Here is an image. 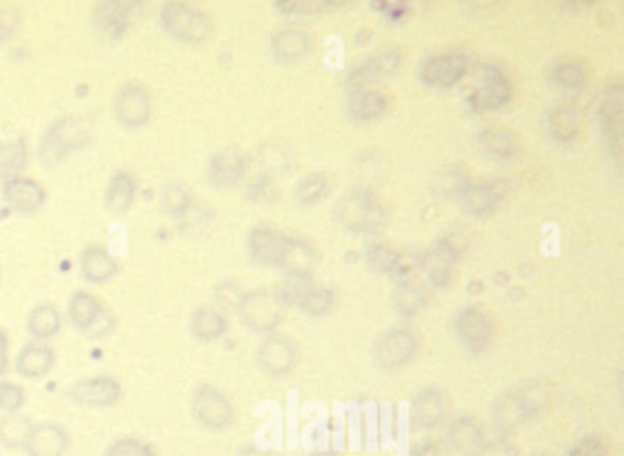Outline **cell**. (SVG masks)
<instances>
[{
    "label": "cell",
    "mask_w": 624,
    "mask_h": 456,
    "mask_svg": "<svg viewBox=\"0 0 624 456\" xmlns=\"http://www.w3.org/2000/svg\"><path fill=\"white\" fill-rule=\"evenodd\" d=\"M96 121L90 114L68 112L52 121L39 140V158L44 165L65 162L72 152L83 151L94 142Z\"/></svg>",
    "instance_id": "6da1fadb"
},
{
    "label": "cell",
    "mask_w": 624,
    "mask_h": 456,
    "mask_svg": "<svg viewBox=\"0 0 624 456\" xmlns=\"http://www.w3.org/2000/svg\"><path fill=\"white\" fill-rule=\"evenodd\" d=\"M551 403V391L542 381H528L504 392L493 405V420L504 433H511L544 413Z\"/></svg>",
    "instance_id": "7a4b0ae2"
},
{
    "label": "cell",
    "mask_w": 624,
    "mask_h": 456,
    "mask_svg": "<svg viewBox=\"0 0 624 456\" xmlns=\"http://www.w3.org/2000/svg\"><path fill=\"white\" fill-rule=\"evenodd\" d=\"M160 26L174 41L183 44H204L215 32V22L207 11L183 0H169L160 10Z\"/></svg>",
    "instance_id": "3957f363"
},
{
    "label": "cell",
    "mask_w": 624,
    "mask_h": 456,
    "mask_svg": "<svg viewBox=\"0 0 624 456\" xmlns=\"http://www.w3.org/2000/svg\"><path fill=\"white\" fill-rule=\"evenodd\" d=\"M335 218L341 226L350 231H376L387 222V209L381 202V198L366 191V189H354L346 193L334 209Z\"/></svg>",
    "instance_id": "277c9868"
},
{
    "label": "cell",
    "mask_w": 624,
    "mask_h": 456,
    "mask_svg": "<svg viewBox=\"0 0 624 456\" xmlns=\"http://www.w3.org/2000/svg\"><path fill=\"white\" fill-rule=\"evenodd\" d=\"M288 303L282 299L279 290L255 288L244 292L238 303L237 314L244 325L255 332H275L284 321Z\"/></svg>",
    "instance_id": "5b68a950"
},
{
    "label": "cell",
    "mask_w": 624,
    "mask_h": 456,
    "mask_svg": "<svg viewBox=\"0 0 624 456\" xmlns=\"http://www.w3.org/2000/svg\"><path fill=\"white\" fill-rule=\"evenodd\" d=\"M191 413L198 424L209 431H226L235 424V405L226 392L204 383L196 387L191 398Z\"/></svg>",
    "instance_id": "8992f818"
},
{
    "label": "cell",
    "mask_w": 624,
    "mask_h": 456,
    "mask_svg": "<svg viewBox=\"0 0 624 456\" xmlns=\"http://www.w3.org/2000/svg\"><path fill=\"white\" fill-rule=\"evenodd\" d=\"M421 341L418 334L407 326H394L377 337L374 358L381 369H405L420 354Z\"/></svg>",
    "instance_id": "52a82bcc"
},
{
    "label": "cell",
    "mask_w": 624,
    "mask_h": 456,
    "mask_svg": "<svg viewBox=\"0 0 624 456\" xmlns=\"http://www.w3.org/2000/svg\"><path fill=\"white\" fill-rule=\"evenodd\" d=\"M112 110L116 121L125 129H141L152 118V92L140 81H127L116 90Z\"/></svg>",
    "instance_id": "ba28073f"
},
{
    "label": "cell",
    "mask_w": 624,
    "mask_h": 456,
    "mask_svg": "<svg viewBox=\"0 0 624 456\" xmlns=\"http://www.w3.org/2000/svg\"><path fill=\"white\" fill-rule=\"evenodd\" d=\"M454 330L465 350L473 354H482L495 341L496 328L493 315L476 304L465 306L458 312L454 319Z\"/></svg>",
    "instance_id": "9c48e42d"
},
{
    "label": "cell",
    "mask_w": 624,
    "mask_h": 456,
    "mask_svg": "<svg viewBox=\"0 0 624 456\" xmlns=\"http://www.w3.org/2000/svg\"><path fill=\"white\" fill-rule=\"evenodd\" d=\"M299 345L288 336L271 334L257 348V365L269 378H286L299 363Z\"/></svg>",
    "instance_id": "30bf717a"
},
{
    "label": "cell",
    "mask_w": 624,
    "mask_h": 456,
    "mask_svg": "<svg viewBox=\"0 0 624 456\" xmlns=\"http://www.w3.org/2000/svg\"><path fill=\"white\" fill-rule=\"evenodd\" d=\"M451 420V396L440 387H423L410 402V422L420 431H434Z\"/></svg>",
    "instance_id": "8fae6325"
},
{
    "label": "cell",
    "mask_w": 624,
    "mask_h": 456,
    "mask_svg": "<svg viewBox=\"0 0 624 456\" xmlns=\"http://www.w3.org/2000/svg\"><path fill=\"white\" fill-rule=\"evenodd\" d=\"M136 4L125 0H101L92 11V26L105 43H118L132 26Z\"/></svg>",
    "instance_id": "7c38bea8"
},
{
    "label": "cell",
    "mask_w": 624,
    "mask_h": 456,
    "mask_svg": "<svg viewBox=\"0 0 624 456\" xmlns=\"http://www.w3.org/2000/svg\"><path fill=\"white\" fill-rule=\"evenodd\" d=\"M68 396L72 402L90 409H110L123 398V385L114 376L101 374L94 378L79 380L70 387Z\"/></svg>",
    "instance_id": "4fadbf2b"
},
{
    "label": "cell",
    "mask_w": 624,
    "mask_h": 456,
    "mask_svg": "<svg viewBox=\"0 0 624 456\" xmlns=\"http://www.w3.org/2000/svg\"><path fill=\"white\" fill-rule=\"evenodd\" d=\"M445 444L451 453L462 456H478L487 446L485 425L474 414H460L447 422Z\"/></svg>",
    "instance_id": "5bb4252c"
},
{
    "label": "cell",
    "mask_w": 624,
    "mask_h": 456,
    "mask_svg": "<svg viewBox=\"0 0 624 456\" xmlns=\"http://www.w3.org/2000/svg\"><path fill=\"white\" fill-rule=\"evenodd\" d=\"M249 154L237 145H227L216 151L205 167L209 184L216 189H229L237 185L248 171Z\"/></svg>",
    "instance_id": "9a60e30c"
},
{
    "label": "cell",
    "mask_w": 624,
    "mask_h": 456,
    "mask_svg": "<svg viewBox=\"0 0 624 456\" xmlns=\"http://www.w3.org/2000/svg\"><path fill=\"white\" fill-rule=\"evenodd\" d=\"M2 198L13 211L33 215L46 204L48 193L39 180L21 174L2 182Z\"/></svg>",
    "instance_id": "2e32d148"
},
{
    "label": "cell",
    "mask_w": 624,
    "mask_h": 456,
    "mask_svg": "<svg viewBox=\"0 0 624 456\" xmlns=\"http://www.w3.org/2000/svg\"><path fill=\"white\" fill-rule=\"evenodd\" d=\"M72 446L70 433L57 422H37L32 425L24 451L28 456H65Z\"/></svg>",
    "instance_id": "e0dca14e"
},
{
    "label": "cell",
    "mask_w": 624,
    "mask_h": 456,
    "mask_svg": "<svg viewBox=\"0 0 624 456\" xmlns=\"http://www.w3.org/2000/svg\"><path fill=\"white\" fill-rule=\"evenodd\" d=\"M467 70V57L460 52L431 55L421 66V77L432 87H451Z\"/></svg>",
    "instance_id": "ac0fdd59"
},
{
    "label": "cell",
    "mask_w": 624,
    "mask_h": 456,
    "mask_svg": "<svg viewBox=\"0 0 624 456\" xmlns=\"http://www.w3.org/2000/svg\"><path fill=\"white\" fill-rule=\"evenodd\" d=\"M288 237L290 235L280 233L279 229L271 228V226H257L249 233V253L260 264L280 266L284 251L288 246Z\"/></svg>",
    "instance_id": "d6986e66"
},
{
    "label": "cell",
    "mask_w": 624,
    "mask_h": 456,
    "mask_svg": "<svg viewBox=\"0 0 624 456\" xmlns=\"http://www.w3.org/2000/svg\"><path fill=\"white\" fill-rule=\"evenodd\" d=\"M54 348L46 345L43 341H32L22 345L17 359H15V370L24 380H41L48 376L55 367Z\"/></svg>",
    "instance_id": "ffe728a7"
},
{
    "label": "cell",
    "mask_w": 624,
    "mask_h": 456,
    "mask_svg": "<svg viewBox=\"0 0 624 456\" xmlns=\"http://www.w3.org/2000/svg\"><path fill=\"white\" fill-rule=\"evenodd\" d=\"M81 275L87 283H108L119 272V262L110 251L101 244H88L79 257Z\"/></svg>",
    "instance_id": "44dd1931"
},
{
    "label": "cell",
    "mask_w": 624,
    "mask_h": 456,
    "mask_svg": "<svg viewBox=\"0 0 624 456\" xmlns=\"http://www.w3.org/2000/svg\"><path fill=\"white\" fill-rule=\"evenodd\" d=\"M138 196V178L136 174L130 173L127 169H118L116 173L110 176L105 196H103V204L105 209L114 213V215H123L127 213L130 207L134 206Z\"/></svg>",
    "instance_id": "7402d4cb"
},
{
    "label": "cell",
    "mask_w": 624,
    "mask_h": 456,
    "mask_svg": "<svg viewBox=\"0 0 624 456\" xmlns=\"http://www.w3.org/2000/svg\"><path fill=\"white\" fill-rule=\"evenodd\" d=\"M460 248L451 239L438 240L431 250L427 251L421 259L423 268L429 273L432 281L436 284H447L451 279L452 268L458 261Z\"/></svg>",
    "instance_id": "603a6c76"
},
{
    "label": "cell",
    "mask_w": 624,
    "mask_h": 456,
    "mask_svg": "<svg viewBox=\"0 0 624 456\" xmlns=\"http://www.w3.org/2000/svg\"><path fill=\"white\" fill-rule=\"evenodd\" d=\"M462 206L473 215H491L500 204V195L493 182L487 180H465L460 187Z\"/></svg>",
    "instance_id": "cb8c5ba5"
},
{
    "label": "cell",
    "mask_w": 624,
    "mask_h": 456,
    "mask_svg": "<svg viewBox=\"0 0 624 456\" xmlns=\"http://www.w3.org/2000/svg\"><path fill=\"white\" fill-rule=\"evenodd\" d=\"M388 109V96L372 87H357L348 98L350 116L359 121H372L381 118Z\"/></svg>",
    "instance_id": "d4e9b609"
},
{
    "label": "cell",
    "mask_w": 624,
    "mask_h": 456,
    "mask_svg": "<svg viewBox=\"0 0 624 456\" xmlns=\"http://www.w3.org/2000/svg\"><path fill=\"white\" fill-rule=\"evenodd\" d=\"M229 321L224 310L213 304H202L191 314V334L200 341H216L226 336Z\"/></svg>",
    "instance_id": "484cf974"
},
{
    "label": "cell",
    "mask_w": 624,
    "mask_h": 456,
    "mask_svg": "<svg viewBox=\"0 0 624 456\" xmlns=\"http://www.w3.org/2000/svg\"><path fill=\"white\" fill-rule=\"evenodd\" d=\"M511 94L509 81L502 74L493 70L482 79V83L474 88L469 96L471 107L476 110L496 109L504 105Z\"/></svg>",
    "instance_id": "4316f807"
},
{
    "label": "cell",
    "mask_w": 624,
    "mask_h": 456,
    "mask_svg": "<svg viewBox=\"0 0 624 456\" xmlns=\"http://www.w3.org/2000/svg\"><path fill=\"white\" fill-rule=\"evenodd\" d=\"M26 328L35 341L52 339L63 328V314L54 303L35 304L26 319Z\"/></svg>",
    "instance_id": "83f0119b"
},
{
    "label": "cell",
    "mask_w": 624,
    "mask_h": 456,
    "mask_svg": "<svg viewBox=\"0 0 624 456\" xmlns=\"http://www.w3.org/2000/svg\"><path fill=\"white\" fill-rule=\"evenodd\" d=\"M105 308H107V304L101 297H97L96 294L87 292V290H77L70 297L68 315H70V321L81 332H87L88 328L94 325V321H96Z\"/></svg>",
    "instance_id": "f1b7e54d"
},
{
    "label": "cell",
    "mask_w": 624,
    "mask_h": 456,
    "mask_svg": "<svg viewBox=\"0 0 624 456\" xmlns=\"http://www.w3.org/2000/svg\"><path fill=\"white\" fill-rule=\"evenodd\" d=\"M312 46V35L302 28H282L271 37V50L279 59H299L308 54Z\"/></svg>",
    "instance_id": "f546056e"
},
{
    "label": "cell",
    "mask_w": 624,
    "mask_h": 456,
    "mask_svg": "<svg viewBox=\"0 0 624 456\" xmlns=\"http://www.w3.org/2000/svg\"><path fill=\"white\" fill-rule=\"evenodd\" d=\"M30 160V147L26 138H11L0 142V180L21 176Z\"/></svg>",
    "instance_id": "4dcf8cb0"
},
{
    "label": "cell",
    "mask_w": 624,
    "mask_h": 456,
    "mask_svg": "<svg viewBox=\"0 0 624 456\" xmlns=\"http://www.w3.org/2000/svg\"><path fill=\"white\" fill-rule=\"evenodd\" d=\"M366 261L370 262L379 272L396 275L401 281L405 279V275L409 272L407 259L403 257V253L398 248L387 244V242L372 244L366 251Z\"/></svg>",
    "instance_id": "1f68e13d"
},
{
    "label": "cell",
    "mask_w": 624,
    "mask_h": 456,
    "mask_svg": "<svg viewBox=\"0 0 624 456\" xmlns=\"http://www.w3.org/2000/svg\"><path fill=\"white\" fill-rule=\"evenodd\" d=\"M399 61H401V57H399L398 52H390V50H387V52H379V54L374 55V57L366 59L365 63L359 66V68H356L352 77L356 79V83L359 87H366L370 79L381 76V74L394 72V70L398 68Z\"/></svg>",
    "instance_id": "d6a6232c"
},
{
    "label": "cell",
    "mask_w": 624,
    "mask_h": 456,
    "mask_svg": "<svg viewBox=\"0 0 624 456\" xmlns=\"http://www.w3.org/2000/svg\"><path fill=\"white\" fill-rule=\"evenodd\" d=\"M32 425L22 414H4L0 418V444L8 449H24Z\"/></svg>",
    "instance_id": "836d02e7"
},
{
    "label": "cell",
    "mask_w": 624,
    "mask_h": 456,
    "mask_svg": "<svg viewBox=\"0 0 624 456\" xmlns=\"http://www.w3.org/2000/svg\"><path fill=\"white\" fill-rule=\"evenodd\" d=\"M193 202V193L183 182L173 180V182H167L163 185L160 204H162V209L167 215L180 218L189 207L193 206Z\"/></svg>",
    "instance_id": "e575fe53"
},
{
    "label": "cell",
    "mask_w": 624,
    "mask_h": 456,
    "mask_svg": "<svg viewBox=\"0 0 624 456\" xmlns=\"http://www.w3.org/2000/svg\"><path fill=\"white\" fill-rule=\"evenodd\" d=\"M396 308L401 315H414L420 312L427 303V292L425 286L414 281V279H403L398 284V290L394 295Z\"/></svg>",
    "instance_id": "d590c367"
},
{
    "label": "cell",
    "mask_w": 624,
    "mask_h": 456,
    "mask_svg": "<svg viewBox=\"0 0 624 456\" xmlns=\"http://www.w3.org/2000/svg\"><path fill=\"white\" fill-rule=\"evenodd\" d=\"M480 145L495 158H511L517 151V138L504 127H487L478 136Z\"/></svg>",
    "instance_id": "8d00e7d4"
},
{
    "label": "cell",
    "mask_w": 624,
    "mask_h": 456,
    "mask_svg": "<svg viewBox=\"0 0 624 456\" xmlns=\"http://www.w3.org/2000/svg\"><path fill=\"white\" fill-rule=\"evenodd\" d=\"M328 189H330V176L326 173L313 171V173L304 174L301 180L297 182L295 196L299 198V202L302 204H315L323 196H326Z\"/></svg>",
    "instance_id": "74e56055"
},
{
    "label": "cell",
    "mask_w": 624,
    "mask_h": 456,
    "mask_svg": "<svg viewBox=\"0 0 624 456\" xmlns=\"http://www.w3.org/2000/svg\"><path fill=\"white\" fill-rule=\"evenodd\" d=\"M335 295L328 286L323 284L313 283L301 299H299V306L306 314L310 315H324L326 312L332 310L334 306Z\"/></svg>",
    "instance_id": "f35d334b"
},
{
    "label": "cell",
    "mask_w": 624,
    "mask_h": 456,
    "mask_svg": "<svg viewBox=\"0 0 624 456\" xmlns=\"http://www.w3.org/2000/svg\"><path fill=\"white\" fill-rule=\"evenodd\" d=\"M259 160L266 171H286L291 167L293 154L286 143L268 142L260 147Z\"/></svg>",
    "instance_id": "ab89813d"
},
{
    "label": "cell",
    "mask_w": 624,
    "mask_h": 456,
    "mask_svg": "<svg viewBox=\"0 0 624 456\" xmlns=\"http://www.w3.org/2000/svg\"><path fill=\"white\" fill-rule=\"evenodd\" d=\"M180 220V231L185 235H198L205 229L211 226V220H213V211L209 207H205L204 204H198L196 200L193 202V206L189 207Z\"/></svg>",
    "instance_id": "60d3db41"
},
{
    "label": "cell",
    "mask_w": 624,
    "mask_h": 456,
    "mask_svg": "<svg viewBox=\"0 0 624 456\" xmlns=\"http://www.w3.org/2000/svg\"><path fill=\"white\" fill-rule=\"evenodd\" d=\"M103 456H156V449L141 438H118L107 447Z\"/></svg>",
    "instance_id": "b9f144b4"
},
{
    "label": "cell",
    "mask_w": 624,
    "mask_h": 456,
    "mask_svg": "<svg viewBox=\"0 0 624 456\" xmlns=\"http://www.w3.org/2000/svg\"><path fill=\"white\" fill-rule=\"evenodd\" d=\"M26 403L24 387L10 380H0V411L4 414H17Z\"/></svg>",
    "instance_id": "7bdbcfd3"
},
{
    "label": "cell",
    "mask_w": 624,
    "mask_h": 456,
    "mask_svg": "<svg viewBox=\"0 0 624 456\" xmlns=\"http://www.w3.org/2000/svg\"><path fill=\"white\" fill-rule=\"evenodd\" d=\"M566 456H610V444L601 435L582 436L570 447Z\"/></svg>",
    "instance_id": "ee69618b"
},
{
    "label": "cell",
    "mask_w": 624,
    "mask_h": 456,
    "mask_svg": "<svg viewBox=\"0 0 624 456\" xmlns=\"http://www.w3.org/2000/svg\"><path fill=\"white\" fill-rule=\"evenodd\" d=\"M248 196L255 202H271L279 196V187L268 174H259L249 182Z\"/></svg>",
    "instance_id": "f6af8a7d"
},
{
    "label": "cell",
    "mask_w": 624,
    "mask_h": 456,
    "mask_svg": "<svg viewBox=\"0 0 624 456\" xmlns=\"http://www.w3.org/2000/svg\"><path fill=\"white\" fill-rule=\"evenodd\" d=\"M242 295H244V290H242V286L237 281L226 279V281H222V283H218L215 286V299L220 310L222 308L237 310Z\"/></svg>",
    "instance_id": "bcb514c9"
},
{
    "label": "cell",
    "mask_w": 624,
    "mask_h": 456,
    "mask_svg": "<svg viewBox=\"0 0 624 456\" xmlns=\"http://www.w3.org/2000/svg\"><path fill=\"white\" fill-rule=\"evenodd\" d=\"M22 26V11L15 6L0 8V44L13 39Z\"/></svg>",
    "instance_id": "7dc6e473"
},
{
    "label": "cell",
    "mask_w": 624,
    "mask_h": 456,
    "mask_svg": "<svg viewBox=\"0 0 624 456\" xmlns=\"http://www.w3.org/2000/svg\"><path fill=\"white\" fill-rule=\"evenodd\" d=\"M573 110L568 107H562V109L555 110V118L551 121V131L553 134L560 138V140H570V132L577 127V123L573 120Z\"/></svg>",
    "instance_id": "c3c4849f"
},
{
    "label": "cell",
    "mask_w": 624,
    "mask_h": 456,
    "mask_svg": "<svg viewBox=\"0 0 624 456\" xmlns=\"http://www.w3.org/2000/svg\"><path fill=\"white\" fill-rule=\"evenodd\" d=\"M557 79L560 85L564 87H579L584 81V68L577 63L564 61L562 65L557 66Z\"/></svg>",
    "instance_id": "681fc988"
},
{
    "label": "cell",
    "mask_w": 624,
    "mask_h": 456,
    "mask_svg": "<svg viewBox=\"0 0 624 456\" xmlns=\"http://www.w3.org/2000/svg\"><path fill=\"white\" fill-rule=\"evenodd\" d=\"M116 326H118V317H116V314H114L110 308H105V310L99 314L96 321H94V325L90 326L85 334H87L88 337H94V339H97V337H105L108 336Z\"/></svg>",
    "instance_id": "f907efd6"
},
{
    "label": "cell",
    "mask_w": 624,
    "mask_h": 456,
    "mask_svg": "<svg viewBox=\"0 0 624 456\" xmlns=\"http://www.w3.org/2000/svg\"><path fill=\"white\" fill-rule=\"evenodd\" d=\"M412 456H451V449L442 438H429L414 447Z\"/></svg>",
    "instance_id": "816d5d0a"
},
{
    "label": "cell",
    "mask_w": 624,
    "mask_h": 456,
    "mask_svg": "<svg viewBox=\"0 0 624 456\" xmlns=\"http://www.w3.org/2000/svg\"><path fill=\"white\" fill-rule=\"evenodd\" d=\"M10 369V339L0 328V376H4Z\"/></svg>",
    "instance_id": "f5cc1de1"
},
{
    "label": "cell",
    "mask_w": 624,
    "mask_h": 456,
    "mask_svg": "<svg viewBox=\"0 0 624 456\" xmlns=\"http://www.w3.org/2000/svg\"><path fill=\"white\" fill-rule=\"evenodd\" d=\"M244 456H277L275 453H271V451H262V449H257V447H253V449H248Z\"/></svg>",
    "instance_id": "db71d44e"
},
{
    "label": "cell",
    "mask_w": 624,
    "mask_h": 456,
    "mask_svg": "<svg viewBox=\"0 0 624 456\" xmlns=\"http://www.w3.org/2000/svg\"><path fill=\"white\" fill-rule=\"evenodd\" d=\"M312 456H337L332 453V451H317V453H313Z\"/></svg>",
    "instance_id": "11a10c76"
},
{
    "label": "cell",
    "mask_w": 624,
    "mask_h": 456,
    "mask_svg": "<svg viewBox=\"0 0 624 456\" xmlns=\"http://www.w3.org/2000/svg\"><path fill=\"white\" fill-rule=\"evenodd\" d=\"M2 281H4V273H2V268H0V286H2Z\"/></svg>",
    "instance_id": "9f6ffc18"
},
{
    "label": "cell",
    "mask_w": 624,
    "mask_h": 456,
    "mask_svg": "<svg viewBox=\"0 0 624 456\" xmlns=\"http://www.w3.org/2000/svg\"><path fill=\"white\" fill-rule=\"evenodd\" d=\"M540 456H548V455H540Z\"/></svg>",
    "instance_id": "6f0895ef"
}]
</instances>
